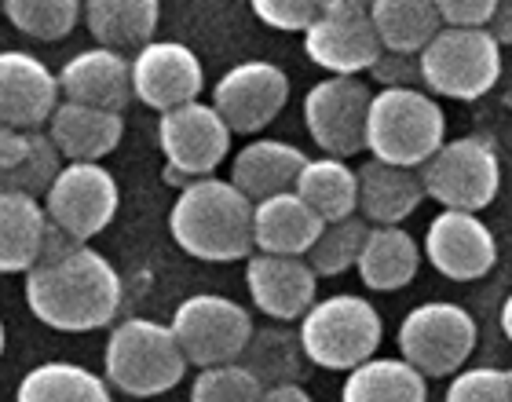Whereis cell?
<instances>
[{
	"label": "cell",
	"mask_w": 512,
	"mask_h": 402,
	"mask_svg": "<svg viewBox=\"0 0 512 402\" xmlns=\"http://www.w3.org/2000/svg\"><path fill=\"white\" fill-rule=\"evenodd\" d=\"M121 275L92 245L48 231L44 256L26 275V304L37 322L59 333H92L121 311Z\"/></svg>",
	"instance_id": "obj_1"
},
{
	"label": "cell",
	"mask_w": 512,
	"mask_h": 402,
	"mask_svg": "<svg viewBox=\"0 0 512 402\" xmlns=\"http://www.w3.org/2000/svg\"><path fill=\"white\" fill-rule=\"evenodd\" d=\"M172 242L205 264H235L253 256V201L231 180H191L172 201Z\"/></svg>",
	"instance_id": "obj_2"
},
{
	"label": "cell",
	"mask_w": 512,
	"mask_h": 402,
	"mask_svg": "<svg viewBox=\"0 0 512 402\" xmlns=\"http://www.w3.org/2000/svg\"><path fill=\"white\" fill-rule=\"evenodd\" d=\"M447 143V114L425 88H381L366 117L370 158L421 169Z\"/></svg>",
	"instance_id": "obj_3"
},
{
	"label": "cell",
	"mask_w": 512,
	"mask_h": 402,
	"mask_svg": "<svg viewBox=\"0 0 512 402\" xmlns=\"http://www.w3.org/2000/svg\"><path fill=\"white\" fill-rule=\"evenodd\" d=\"M187 355L172 326H161L154 318H125L110 329L107 351H103V373L107 384L132 399H154L172 392L187 373Z\"/></svg>",
	"instance_id": "obj_4"
},
{
	"label": "cell",
	"mask_w": 512,
	"mask_h": 402,
	"mask_svg": "<svg viewBox=\"0 0 512 402\" xmlns=\"http://www.w3.org/2000/svg\"><path fill=\"white\" fill-rule=\"evenodd\" d=\"M384 326L377 307L355 293L315 300L308 315L300 318V348L311 366L333 373H352L355 366L374 359L381 348Z\"/></svg>",
	"instance_id": "obj_5"
},
{
	"label": "cell",
	"mask_w": 512,
	"mask_h": 402,
	"mask_svg": "<svg viewBox=\"0 0 512 402\" xmlns=\"http://www.w3.org/2000/svg\"><path fill=\"white\" fill-rule=\"evenodd\" d=\"M421 77L432 96L472 99L487 96L502 77V44L491 30L443 26L421 52Z\"/></svg>",
	"instance_id": "obj_6"
},
{
	"label": "cell",
	"mask_w": 512,
	"mask_h": 402,
	"mask_svg": "<svg viewBox=\"0 0 512 402\" xmlns=\"http://www.w3.org/2000/svg\"><path fill=\"white\" fill-rule=\"evenodd\" d=\"M476 318L461 304L428 300L406 311L399 326V359H406L425 377H454L476 351Z\"/></svg>",
	"instance_id": "obj_7"
},
{
	"label": "cell",
	"mask_w": 512,
	"mask_h": 402,
	"mask_svg": "<svg viewBox=\"0 0 512 402\" xmlns=\"http://www.w3.org/2000/svg\"><path fill=\"white\" fill-rule=\"evenodd\" d=\"M417 172L428 198L458 212H483L502 187L498 150L480 136L447 139Z\"/></svg>",
	"instance_id": "obj_8"
},
{
	"label": "cell",
	"mask_w": 512,
	"mask_h": 402,
	"mask_svg": "<svg viewBox=\"0 0 512 402\" xmlns=\"http://www.w3.org/2000/svg\"><path fill=\"white\" fill-rule=\"evenodd\" d=\"M172 333L180 340L191 366H227L246 355L253 340V315L231 297L220 293H194L172 311Z\"/></svg>",
	"instance_id": "obj_9"
},
{
	"label": "cell",
	"mask_w": 512,
	"mask_h": 402,
	"mask_svg": "<svg viewBox=\"0 0 512 402\" xmlns=\"http://www.w3.org/2000/svg\"><path fill=\"white\" fill-rule=\"evenodd\" d=\"M304 52L333 77L370 74L384 52L370 19V0H322V11L304 30Z\"/></svg>",
	"instance_id": "obj_10"
},
{
	"label": "cell",
	"mask_w": 512,
	"mask_h": 402,
	"mask_svg": "<svg viewBox=\"0 0 512 402\" xmlns=\"http://www.w3.org/2000/svg\"><path fill=\"white\" fill-rule=\"evenodd\" d=\"M121 205L118 180L99 161H66L55 176L52 191L44 194V212L55 231L74 242H92L114 223Z\"/></svg>",
	"instance_id": "obj_11"
},
{
	"label": "cell",
	"mask_w": 512,
	"mask_h": 402,
	"mask_svg": "<svg viewBox=\"0 0 512 402\" xmlns=\"http://www.w3.org/2000/svg\"><path fill=\"white\" fill-rule=\"evenodd\" d=\"M231 128L213 103H183L158 121L161 154L169 161V180H205L220 169L231 150Z\"/></svg>",
	"instance_id": "obj_12"
},
{
	"label": "cell",
	"mask_w": 512,
	"mask_h": 402,
	"mask_svg": "<svg viewBox=\"0 0 512 402\" xmlns=\"http://www.w3.org/2000/svg\"><path fill=\"white\" fill-rule=\"evenodd\" d=\"M374 92L363 77H326L304 96V128L330 158H355L366 150V117Z\"/></svg>",
	"instance_id": "obj_13"
},
{
	"label": "cell",
	"mask_w": 512,
	"mask_h": 402,
	"mask_svg": "<svg viewBox=\"0 0 512 402\" xmlns=\"http://www.w3.org/2000/svg\"><path fill=\"white\" fill-rule=\"evenodd\" d=\"M289 103V77L282 66L267 59H249V63L231 66L213 88V106L227 121L231 132L253 136L267 128Z\"/></svg>",
	"instance_id": "obj_14"
},
{
	"label": "cell",
	"mask_w": 512,
	"mask_h": 402,
	"mask_svg": "<svg viewBox=\"0 0 512 402\" xmlns=\"http://www.w3.org/2000/svg\"><path fill=\"white\" fill-rule=\"evenodd\" d=\"M425 260L450 282H476L498 264V238L480 212L443 209L425 231Z\"/></svg>",
	"instance_id": "obj_15"
},
{
	"label": "cell",
	"mask_w": 512,
	"mask_h": 402,
	"mask_svg": "<svg viewBox=\"0 0 512 402\" xmlns=\"http://www.w3.org/2000/svg\"><path fill=\"white\" fill-rule=\"evenodd\" d=\"M205 88L202 59L180 41H150L132 55V96L150 110H176L194 103Z\"/></svg>",
	"instance_id": "obj_16"
},
{
	"label": "cell",
	"mask_w": 512,
	"mask_h": 402,
	"mask_svg": "<svg viewBox=\"0 0 512 402\" xmlns=\"http://www.w3.org/2000/svg\"><path fill=\"white\" fill-rule=\"evenodd\" d=\"M246 286L256 311L275 322H297L315 307L319 275L308 256L253 253L246 260Z\"/></svg>",
	"instance_id": "obj_17"
},
{
	"label": "cell",
	"mask_w": 512,
	"mask_h": 402,
	"mask_svg": "<svg viewBox=\"0 0 512 402\" xmlns=\"http://www.w3.org/2000/svg\"><path fill=\"white\" fill-rule=\"evenodd\" d=\"M59 74L30 52H0V125L33 132L59 106Z\"/></svg>",
	"instance_id": "obj_18"
},
{
	"label": "cell",
	"mask_w": 512,
	"mask_h": 402,
	"mask_svg": "<svg viewBox=\"0 0 512 402\" xmlns=\"http://www.w3.org/2000/svg\"><path fill=\"white\" fill-rule=\"evenodd\" d=\"M59 92L70 103L96 106V110H114L121 114L132 103V59L114 48H88L66 59L59 70Z\"/></svg>",
	"instance_id": "obj_19"
},
{
	"label": "cell",
	"mask_w": 512,
	"mask_h": 402,
	"mask_svg": "<svg viewBox=\"0 0 512 402\" xmlns=\"http://www.w3.org/2000/svg\"><path fill=\"white\" fill-rule=\"evenodd\" d=\"M322 220L297 191L275 194L253 205V245L256 253L271 256H308L311 245L319 242Z\"/></svg>",
	"instance_id": "obj_20"
},
{
	"label": "cell",
	"mask_w": 512,
	"mask_h": 402,
	"mask_svg": "<svg viewBox=\"0 0 512 402\" xmlns=\"http://www.w3.org/2000/svg\"><path fill=\"white\" fill-rule=\"evenodd\" d=\"M48 136H52L55 150L63 154V161H103L118 150L121 136H125V114L63 99L48 121Z\"/></svg>",
	"instance_id": "obj_21"
},
{
	"label": "cell",
	"mask_w": 512,
	"mask_h": 402,
	"mask_svg": "<svg viewBox=\"0 0 512 402\" xmlns=\"http://www.w3.org/2000/svg\"><path fill=\"white\" fill-rule=\"evenodd\" d=\"M304 165H308V154L286 139H253L235 154L231 183L256 205V201L293 191Z\"/></svg>",
	"instance_id": "obj_22"
},
{
	"label": "cell",
	"mask_w": 512,
	"mask_h": 402,
	"mask_svg": "<svg viewBox=\"0 0 512 402\" xmlns=\"http://www.w3.org/2000/svg\"><path fill=\"white\" fill-rule=\"evenodd\" d=\"M421 172L370 158L359 169V216L374 227H399L425 201Z\"/></svg>",
	"instance_id": "obj_23"
},
{
	"label": "cell",
	"mask_w": 512,
	"mask_h": 402,
	"mask_svg": "<svg viewBox=\"0 0 512 402\" xmlns=\"http://www.w3.org/2000/svg\"><path fill=\"white\" fill-rule=\"evenodd\" d=\"M48 212L41 198L0 191V275H30L48 245Z\"/></svg>",
	"instance_id": "obj_24"
},
{
	"label": "cell",
	"mask_w": 512,
	"mask_h": 402,
	"mask_svg": "<svg viewBox=\"0 0 512 402\" xmlns=\"http://www.w3.org/2000/svg\"><path fill=\"white\" fill-rule=\"evenodd\" d=\"M355 271L363 278V286L377 293L406 289L421 271V245L403 227H370Z\"/></svg>",
	"instance_id": "obj_25"
},
{
	"label": "cell",
	"mask_w": 512,
	"mask_h": 402,
	"mask_svg": "<svg viewBox=\"0 0 512 402\" xmlns=\"http://www.w3.org/2000/svg\"><path fill=\"white\" fill-rule=\"evenodd\" d=\"M161 0H85V26L99 48L139 52L154 41Z\"/></svg>",
	"instance_id": "obj_26"
},
{
	"label": "cell",
	"mask_w": 512,
	"mask_h": 402,
	"mask_svg": "<svg viewBox=\"0 0 512 402\" xmlns=\"http://www.w3.org/2000/svg\"><path fill=\"white\" fill-rule=\"evenodd\" d=\"M370 19L384 52L421 55L443 30L436 0H370Z\"/></svg>",
	"instance_id": "obj_27"
},
{
	"label": "cell",
	"mask_w": 512,
	"mask_h": 402,
	"mask_svg": "<svg viewBox=\"0 0 512 402\" xmlns=\"http://www.w3.org/2000/svg\"><path fill=\"white\" fill-rule=\"evenodd\" d=\"M293 191L326 223L344 220V216L359 212V169H352L344 158H330V154L308 158Z\"/></svg>",
	"instance_id": "obj_28"
},
{
	"label": "cell",
	"mask_w": 512,
	"mask_h": 402,
	"mask_svg": "<svg viewBox=\"0 0 512 402\" xmlns=\"http://www.w3.org/2000/svg\"><path fill=\"white\" fill-rule=\"evenodd\" d=\"M425 381L406 359H370L348 373L341 402H428Z\"/></svg>",
	"instance_id": "obj_29"
},
{
	"label": "cell",
	"mask_w": 512,
	"mask_h": 402,
	"mask_svg": "<svg viewBox=\"0 0 512 402\" xmlns=\"http://www.w3.org/2000/svg\"><path fill=\"white\" fill-rule=\"evenodd\" d=\"M15 402H114L107 377L77 362H41L19 381Z\"/></svg>",
	"instance_id": "obj_30"
},
{
	"label": "cell",
	"mask_w": 512,
	"mask_h": 402,
	"mask_svg": "<svg viewBox=\"0 0 512 402\" xmlns=\"http://www.w3.org/2000/svg\"><path fill=\"white\" fill-rule=\"evenodd\" d=\"M238 362L264 388H278V384L304 381V362H308V355L300 348V333H289L282 326H267V329H256L246 355Z\"/></svg>",
	"instance_id": "obj_31"
},
{
	"label": "cell",
	"mask_w": 512,
	"mask_h": 402,
	"mask_svg": "<svg viewBox=\"0 0 512 402\" xmlns=\"http://www.w3.org/2000/svg\"><path fill=\"white\" fill-rule=\"evenodd\" d=\"M0 11L33 41H63L85 19V0H0Z\"/></svg>",
	"instance_id": "obj_32"
},
{
	"label": "cell",
	"mask_w": 512,
	"mask_h": 402,
	"mask_svg": "<svg viewBox=\"0 0 512 402\" xmlns=\"http://www.w3.org/2000/svg\"><path fill=\"white\" fill-rule=\"evenodd\" d=\"M59 172H63V154L55 150L48 132L33 128V132H26V147H22L19 161L0 176V191H19L44 201Z\"/></svg>",
	"instance_id": "obj_33"
},
{
	"label": "cell",
	"mask_w": 512,
	"mask_h": 402,
	"mask_svg": "<svg viewBox=\"0 0 512 402\" xmlns=\"http://www.w3.org/2000/svg\"><path fill=\"white\" fill-rule=\"evenodd\" d=\"M366 234H370V223L355 212V216H344V220H333L322 227L319 242L311 245L308 253V264L315 267V275H344V271H352L359 264V253H363L366 245Z\"/></svg>",
	"instance_id": "obj_34"
},
{
	"label": "cell",
	"mask_w": 512,
	"mask_h": 402,
	"mask_svg": "<svg viewBox=\"0 0 512 402\" xmlns=\"http://www.w3.org/2000/svg\"><path fill=\"white\" fill-rule=\"evenodd\" d=\"M264 399V384L242 362H227V366H209L194 377L191 402H260Z\"/></svg>",
	"instance_id": "obj_35"
},
{
	"label": "cell",
	"mask_w": 512,
	"mask_h": 402,
	"mask_svg": "<svg viewBox=\"0 0 512 402\" xmlns=\"http://www.w3.org/2000/svg\"><path fill=\"white\" fill-rule=\"evenodd\" d=\"M443 402H512L509 370L476 366V370L454 373V381L447 384Z\"/></svg>",
	"instance_id": "obj_36"
},
{
	"label": "cell",
	"mask_w": 512,
	"mask_h": 402,
	"mask_svg": "<svg viewBox=\"0 0 512 402\" xmlns=\"http://www.w3.org/2000/svg\"><path fill=\"white\" fill-rule=\"evenodd\" d=\"M249 8L271 30L304 33L322 11V0H249Z\"/></svg>",
	"instance_id": "obj_37"
},
{
	"label": "cell",
	"mask_w": 512,
	"mask_h": 402,
	"mask_svg": "<svg viewBox=\"0 0 512 402\" xmlns=\"http://www.w3.org/2000/svg\"><path fill=\"white\" fill-rule=\"evenodd\" d=\"M381 88H425V77H421V55H406V52H381V59L370 70Z\"/></svg>",
	"instance_id": "obj_38"
},
{
	"label": "cell",
	"mask_w": 512,
	"mask_h": 402,
	"mask_svg": "<svg viewBox=\"0 0 512 402\" xmlns=\"http://www.w3.org/2000/svg\"><path fill=\"white\" fill-rule=\"evenodd\" d=\"M443 26H465V30H487L498 11V0H436Z\"/></svg>",
	"instance_id": "obj_39"
},
{
	"label": "cell",
	"mask_w": 512,
	"mask_h": 402,
	"mask_svg": "<svg viewBox=\"0 0 512 402\" xmlns=\"http://www.w3.org/2000/svg\"><path fill=\"white\" fill-rule=\"evenodd\" d=\"M487 30L494 33L498 44H512V0H498V11H494V19Z\"/></svg>",
	"instance_id": "obj_40"
},
{
	"label": "cell",
	"mask_w": 512,
	"mask_h": 402,
	"mask_svg": "<svg viewBox=\"0 0 512 402\" xmlns=\"http://www.w3.org/2000/svg\"><path fill=\"white\" fill-rule=\"evenodd\" d=\"M260 402H315L304 384H278V388H264Z\"/></svg>",
	"instance_id": "obj_41"
},
{
	"label": "cell",
	"mask_w": 512,
	"mask_h": 402,
	"mask_svg": "<svg viewBox=\"0 0 512 402\" xmlns=\"http://www.w3.org/2000/svg\"><path fill=\"white\" fill-rule=\"evenodd\" d=\"M502 333L512 340V293L505 297V304H502Z\"/></svg>",
	"instance_id": "obj_42"
},
{
	"label": "cell",
	"mask_w": 512,
	"mask_h": 402,
	"mask_svg": "<svg viewBox=\"0 0 512 402\" xmlns=\"http://www.w3.org/2000/svg\"><path fill=\"white\" fill-rule=\"evenodd\" d=\"M4 344H8V333H4V322H0V355H4Z\"/></svg>",
	"instance_id": "obj_43"
},
{
	"label": "cell",
	"mask_w": 512,
	"mask_h": 402,
	"mask_svg": "<svg viewBox=\"0 0 512 402\" xmlns=\"http://www.w3.org/2000/svg\"><path fill=\"white\" fill-rule=\"evenodd\" d=\"M509 392H512V370H509Z\"/></svg>",
	"instance_id": "obj_44"
}]
</instances>
